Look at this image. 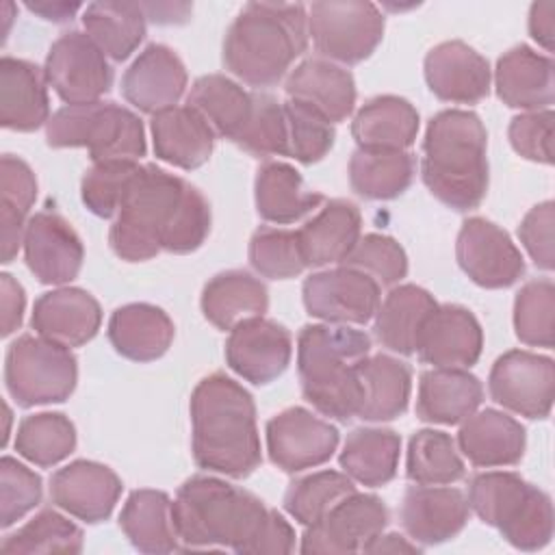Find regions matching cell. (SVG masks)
Masks as SVG:
<instances>
[{"label":"cell","mask_w":555,"mask_h":555,"mask_svg":"<svg viewBox=\"0 0 555 555\" xmlns=\"http://www.w3.org/2000/svg\"><path fill=\"white\" fill-rule=\"evenodd\" d=\"M483 401V386L468 369H429L421 373L416 416L423 423L457 425Z\"/></svg>","instance_id":"30"},{"label":"cell","mask_w":555,"mask_h":555,"mask_svg":"<svg viewBox=\"0 0 555 555\" xmlns=\"http://www.w3.org/2000/svg\"><path fill=\"white\" fill-rule=\"evenodd\" d=\"M145 11L141 2H91L82 11L85 33L113 61H126L145 37Z\"/></svg>","instance_id":"40"},{"label":"cell","mask_w":555,"mask_h":555,"mask_svg":"<svg viewBox=\"0 0 555 555\" xmlns=\"http://www.w3.org/2000/svg\"><path fill=\"white\" fill-rule=\"evenodd\" d=\"M189 76L182 59L165 43H150L121 76V93L141 113L156 115L178 104Z\"/></svg>","instance_id":"21"},{"label":"cell","mask_w":555,"mask_h":555,"mask_svg":"<svg viewBox=\"0 0 555 555\" xmlns=\"http://www.w3.org/2000/svg\"><path fill=\"white\" fill-rule=\"evenodd\" d=\"M351 134L364 150H408L418 134V111L405 98L375 95L356 113Z\"/></svg>","instance_id":"37"},{"label":"cell","mask_w":555,"mask_h":555,"mask_svg":"<svg viewBox=\"0 0 555 555\" xmlns=\"http://www.w3.org/2000/svg\"><path fill=\"white\" fill-rule=\"evenodd\" d=\"M26 217L20 212H13L9 208H0V249H2V262L9 264L20 247H24V234H26Z\"/></svg>","instance_id":"59"},{"label":"cell","mask_w":555,"mask_h":555,"mask_svg":"<svg viewBox=\"0 0 555 555\" xmlns=\"http://www.w3.org/2000/svg\"><path fill=\"white\" fill-rule=\"evenodd\" d=\"M436 306L434 295L416 284L390 288L375 312V338L395 353H416L421 330Z\"/></svg>","instance_id":"36"},{"label":"cell","mask_w":555,"mask_h":555,"mask_svg":"<svg viewBox=\"0 0 555 555\" xmlns=\"http://www.w3.org/2000/svg\"><path fill=\"white\" fill-rule=\"evenodd\" d=\"M293 336L278 321L254 317L230 330L225 362L245 382L271 384L291 364Z\"/></svg>","instance_id":"17"},{"label":"cell","mask_w":555,"mask_h":555,"mask_svg":"<svg viewBox=\"0 0 555 555\" xmlns=\"http://www.w3.org/2000/svg\"><path fill=\"white\" fill-rule=\"evenodd\" d=\"M460 269L481 288H507L525 275V258L509 234L483 217L462 223L455 241Z\"/></svg>","instance_id":"15"},{"label":"cell","mask_w":555,"mask_h":555,"mask_svg":"<svg viewBox=\"0 0 555 555\" xmlns=\"http://www.w3.org/2000/svg\"><path fill=\"white\" fill-rule=\"evenodd\" d=\"M490 397L505 410L546 418L555 399V362L525 349H509L499 356L488 375Z\"/></svg>","instance_id":"12"},{"label":"cell","mask_w":555,"mask_h":555,"mask_svg":"<svg viewBox=\"0 0 555 555\" xmlns=\"http://www.w3.org/2000/svg\"><path fill=\"white\" fill-rule=\"evenodd\" d=\"M0 208L28 217L37 199V178L26 160L4 154L0 160Z\"/></svg>","instance_id":"56"},{"label":"cell","mask_w":555,"mask_h":555,"mask_svg":"<svg viewBox=\"0 0 555 555\" xmlns=\"http://www.w3.org/2000/svg\"><path fill=\"white\" fill-rule=\"evenodd\" d=\"M284 113L288 126V156L301 165L323 160L334 147V124L321 111L295 98L284 102Z\"/></svg>","instance_id":"49"},{"label":"cell","mask_w":555,"mask_h":555,"mask_svg":"<svg viewBox=\"0 0 555 555\" xmlns=\"http://www.w3.org/2000/svg\"><path fill=\"white\" fill-rule=\"evenodd\" d=\"M362 215L349 199H327L299 230V245L308 267L345 262L360 241Z\"/></svg>","instance_id":"29"},{"label":"cell","mask_w":555,"mask_h":555,"mask_svg":"<svg viewBox=\"0 0 555 555\" xmlns=\"http://www.w3.org/2000/svg\"><path fill=\"white\" fill-rule=\"evenodd\" d=\"M509 143L516 154L527 160L551 165L553 163V111H527L516 115L507 128Z\"/></svg>","instance_id":"54"},{"label":"cell","mask_w":555,"mask_h":555,"mask_svg":"<svg viewBox=\"0 0 555 555\" xmlns=\"http://www.w3.org/2000/svg\"><path fill=\"white\" fill-rule=\"evenodd\" d=\"M106 334L119 356L132 362H152L167 353L176 327L163 308L137 301L119 306L111 314Z\"/></svg>","instance_id":"32"},{"label":"cell","mask_w":555,"mask_h":555,"mask_svg":"<svg viewBox=\"0 0 555 555\" xmlns=\"http://www.w3.org/2000/svg\"><path fill=\"white\" fill-rule=\"evenodd\" d=\"M358 379L362 386L358 418L384 423L399 418L408 410L412 369L403 360L388 353L366 356L358 364Z\"/></svg>","instance_id":"33"},{"label":"cell","mask_w":555,"mask_h":555,"mask_svg":"<svg viewBox=\"0 0 555 555\" xmlns=\"http://www.w3.org/2000/svg\"><path fill=\"white\" fill-rule=\"evenodd\" d=\"M191 186L156 165H141L108 232L115 256L143 262L165 251Z\"/></svg>","instance_id":"6"},{"label":"cell","mask_w":555,"mask_h":555,"mask_svg":"<svg viewBox=\"0 0 555 555\" xmlns=\"http://www.w3.org/2000/svg\"><path fill=\"white\" fill-rule=\"evenodd\" d=\"M466 468L455 440L438 429H421L408 442L405 475L418 486H449L464 477Z\"/></svg>","instance_id":"43"},{"label":"cell","mask_w":555,"mask_h":555,"mask_svg":"<svg viewBox=\"0 0 555 555\" xmlns=\"http://www.w3.org/2000/svg\"><path fill=\"white\" fill-rule=\"evenodd\" d=\"M401 455V438L384 427H358L347 434L338 455L340 468L358 483L379 488L395 479Z\"/></svg>","instance_id":"39"},{"label":"cell","mask_w":555,"mask_h":555,"mask_svg":"<svg viewBox=\"0 0 555 555\" xmlns=\"http://www.w3.org/2000/svg\"><path fill=\"white\" fill-rule=\"evenodd\" d=\"M390 520L386 503L375 494L351 492L340 499L321 520L308 525L301 535V553L347 555L364 551Z\"/></svg>","instance_id":"13"},{"label":"cell","mask_w":555,"mask_h":555,"mask_svg":"<svg viewBox=\"0 0 555 555\" xmlns=\"http://www.w3.org/2000/svg\"><path fill=\"white\" fill-rule=\"evenodd\" d=\"M416 160L405 150L358 147L349 160V184L364 199H395L408 191Z\"/></svg>","instance_id":"41"},{"label":"cell","mask_w":555,"mask_h":555,"mask_svg":"<svg viewBox=\"0 0 555 555\" xmlns=\"http://www.w3.org/2000/svg\"><path fill=\"white\" fill-rule=\"evenodd\" d=\"M173 525L184 548H232L247 553L269 507L249 490L219 477H189L171 503Z\"/></svg>","instance_id":"5"},{"label":"cell","mask_w":555,"mask_h":555,"mask_svg":"<svg viewBox=\"0 0 555 555\" xmlns=\"http://www.w3.org/2000/svg\"><path fill=\"white\" fill-rule=\"evenodd\" d=\"M308 11L295 2H247L223 39V65L249 87L278 85L308 48Z\"/></svg>","instance_id":"2"},{"label":"cell","mask_w":555,"mask_h":555,"mask_svg":"<svg viewBox=\"0 0 555 555\" xmlns=\"http://www.w3.org/2000/svg\"><path fill=\"white\" fill-rule=\"evenodd\" d=\"M371 353V336L332 323H308L297 336L301 392L323 416L347 423L358 414L362 386L358 364Z\"/></svg>","instance_id":"4"},{"label":"cell","mask_w":555,"mask_h":555,"mask_svg":"<svg viewBox=\"0 0 555 555\" xmlns=\"http://www.w3.org/2000/svg\"><path fill=\"white\" fill-rule=\"evenodd\" d=\"M470 505L462 490L449 486H412L403 492L399 520L416 544H442L468 522Z\"/></svg>","instance_id":"23"},{"label":"cell","mask_w":555,"mask_h":555,"mask_svg":"<svg viewBox=\"0 0 555 555\" xmlns=\"http://www.w3.org/2000/svg\"><path fill=\"white\" fill-rule=\"evenodd\" d=\"M553 225H555V208L553 202L546 199L535 204L518 225V238L527 254L531 256L538 269H553Z\"/></svg>","instance_id":"55"},{"label":"cell","mask_w":555,"mask_h":555,"mask_svg":"<svg viewBox=\"0 0 555 555\" xmlns=\"http://www.w3.org/2000/svg\"><path fill=\"white\" fill-rule=\"evenodd\" d=\"M293 548H295L293 527L288 525V520L280 512L269 509V516H267L264 525L260 527V531L251 540L245 555H262V553L284 555V553H291Z\"/></svg>","instance_id":"57"},{"label":"cell","mask_w":555,"mask_h":555,"mask_svg":"<svg viewBox=\"0 0 555 555\" xmlns=\"http://www.w3.org/2000/svg\"><path fill=\"white\" fill-rule=\"evenodd\" d=\"M2 553H65L82 551V531L56 509H41L24 527L2 540Z\"/></svg>","instance_id":"46"},{"label":"cell","mask_w":555,"mask_h":555,"mask_svg":"<svg viewBox=\"0 0 555 555\" xmlns=\"http://www.w3.org/2000/svg\"><path fill=\"white\" fill-rule=\"evenodd\" d=\"M204 317L217 330H232L238 323L262 317L269 308V291L264 282L247 271L230 269L212 275L199 299Z\"/></svg>","instance_id":"35"},{"label":"cell","mask_w":555,"mask_h":555,"mask_svg":"<svg viewBox=\"0 0 555 555\" xmlns=\"http://www.w3.org/2000/svg\"><path fill=\"white\" fill-rule=\"evenodd\" d=\"M338 429L301 405L286 408L267 423L269 460L284 473L325 464L338 447Z\"/></svg>","instance_id":"16"},{"label":"cell","mask_w":555,"mask_h":555,"mask_svg":"<svg viewBox=\"0 0 555 555\" xmlns=\"http://www.w3.org/2000/svg\"><path fill=\"white\" fill-rule=\"evenodd\" d=\"M362 553H421V546L416 542H410L408 538L399 533H379L373 538Z\"/></svg>","instance_id":"63"},{"label":"cell","mask_w":555,"mask_h":555,"mask_svg":"<svg viewBox=\"0 0 555 555\" xmlns=\"http://www.w3.org/2000/svg\"><path fill=\"white\" fill-rule=\"evenodd\" d=\"M24 260L41 284H67L78 278L85 247L78 232L59 212H35L26 223Z\"/></svg>","instance_id":"18"},{"label":"cell","mask_w":555,"mask_h":555,"mask_svg":"<svg viewBox=\"0 0 555 555\" xmlns=\"http://www.w3.org/2000/svg\"><path fill=\"white\" fill-rule=\"evenodd\" d=\"M553 59L520 43L499 56L494 67L496 95L509 108L544 111L555 98Z\"/></svg>","instance_id":"25"},{"label":"cell","mask_w":555,"mask_h":555,"mask_svg":"<svg viewBox=\"0 0 555 555\" xmlns=\"http://www.w3.org/2000/svg\"><path fill=\"white\" fill-rule=\"evenodd\" d=\"M137 160H100L93 163L80 182L82 204L100 219H113L139 171Z\"/></svg>","instance_id":"51"},{"label":"cell","mask_w":555,"mask_h":555,"mask_svg":"<svg viewBox=\"0 0 555 555\" xmlns=\"http://www.w3.org/2000/svg\"><path fill=\"white\" fill-rule=\"evenodd\" d=\"M150 130L156 158L178 169L191 171L202 167L215 147V130L189 104L152 115Z\"/></svg>","instance_id":"28"},{"label":"cell","mask_w":555,"mask_h":555,"mask_svg":"<svg viewBox=\"0 0 555 555\" xmlns=\"http://www.w3.org/2000/svg\"><path fill=\"white\" fill-rule=\"evenodd\" d=\"M301 295L308 314L332 325H364L379 306V284L347 264L308 275Z\"/></svg>","instance_id":"14"},{"label":"cell","mask_w":555,"mask_h":555,"mask_svg":"<svg viewBox=\"0 0 555 555\" xmlns=\"http://www.w3.org/2000/svg\"><path fill=\"white\" fill-rule=\"evenodd\" d=\"M457 447L473 466H514L525 455L527 431L514 416L486 408L462 421Z\"/></svg>","instance_id":"26"},{"label":"cell","mask_w":555,"mask_h":555,"mask_svg":"<svg viewBox=\"0 0 555 555\" xmlns=\"http://www.w3.org/2000/svg\"><path fill=\"white\" fill-rule=\"evenodd\" d=\"M254 197L258 215L278 225L299 221L323 202V195L310 191L301 173L282 160H267L258 167Z\"/></svg>","instance_id":"34"},{"label":"cell","mask_w":555,"mask_h":555,"mask_svg":"<svg viewBox=\"0 0 555 555\" xmlns=\"http://www.w3.org/2000/svg\"><path fill=\"white\" fill-rule=\"evenodd\" d=\"M41 477L11 455L0 460V525L9 529L41 501Z\"/></svg>","instance_id":"53"},{"label":"cell","mask_w":555,"mask_h":555,"mask_svg":"<svg viewBox=\"0 0 555 555\" xmlns=\"http://www.w3.org/2000/svg\"><path fill=\"white\" fill-rule=\"evenodd\" d=\"M145 17L154 24H182L189 20L191 4H171V2H141Z\"/></svg>","instance_id":"61"},{"label":"cell","mask_w":555,"mask_h":555,"mask_svg":"<svg viewBox=\"0 0 555 555\" xmlns=\"http://www.w3.org/2000/svg\"><path fill=\"white\" fill-rule=\"evenodd\" d=\"M78 382V360L69 347L43 336H17L4 358V386L22 408L61 403Z\"/></svg>","instance_id":"9"},{"label":"cell","mask_w":555,"mask_h":555,"mask_svg":"<svg viewBox=\"0 0 555 555\" xmlns=\"http://www.w3.org/2000/svg\"><path fill=\"white\" fill-rule=\"evenodd\" d=\"M74 449L76 427L61 412L28 414L17 425L15 451L41 468L63 462Z\"/></svg>","instance_id":"44"},{"label":"cell","mask_w":555,"mask_h":555,"mask_svg":"<svg viewBox=\"0 0 555 555\" xmlns=\"http://www.w3.org/2000/svg\"><path fill=\"white\" fill-rule=\"evenodd\" d=\"M234 143L256 158L288 156V126L284 102H280L271 93L251 91V113Z\"/></svg>","instance_id":"47"},{"label":"cell","mask_w":555,"mask_h":555,"mask_svg":"<svg viewBox=\"0 0 555 555\" xmlns=\"http://www.w3.org/2000/svg\"><path fill=\"white\" fill-rule=\"evenodd\" d=\"M191 451L199 468L245 479L260 462V436L251 395L225 373L197 382L191 395Z\"/></svg>","instance_id":"1"},{"label":"cell","mask_w":555,"mask_h":555,"mask_svg":"<svg viewBox=\"0 0 555 555\" xmlns=\"http://www.w3.org/2000/svg\"><path fill=\"white\" fill-rule=\"evenodd\" d=\"M121 488V479L113 468L91 460L69 462L50 477L52 503L91 525L111 516Z\"/></svg>","instance_id":"19"},{"label":"cell","mask_w":555,"mask_h":555,"mask_svg":"<svg viewBox=\"0 0 555 555\" xmlns=\"http://www.w3.org/2000/svg\"><path fill=\"white\" fill-rule=\"evenodd\" d=\"M468 505L520 551L544 548L553 538V503L518 473L486 470L468 483Z\"/></svg>","instance_id":"7"},{"label":"cell","mask_w":555,"mask_h":555,"mask_svg":"<svg viewBox=\"0 0 555 555\" xmlns=\"http://www.w3.org/2000/svg\"><path fill=\"white\" fill-rule=\"evenodd\" d=\"M384 15L373 2L327 0L308 7V37L330 61L356 65L369 59L384 37Z\"/></svg>","instance_id":"10"},{"label":"cell","mask_w":555,"mask_h":555,"mask_svg":"<svg viewBox=\"0 0 555 555\" xmlns=\"http://www.w3.org/2000/svg\"><path fill=\"white\" fill-rule=\"evenodd\" d=\"M46 72L35 63L0 59V124L7 130L33 132L50 119Z\"/></svg>","instance_id":"27"},{"label":"cell","mask_w":555,"mask_h":555,"mask_svg":"<svg viewBox=\"0 0 555 555\" xmlns=\"http://www.w3.org/2000/svg\"><path fill=\"white\" fill-rule=\"evenodd\" d=\"M249 262L269 280H288L308 269L297 230L260 225L249 238Z\"/></svg>","instance_id":"50"},{"label":"cell","mask_w":555,"mask_h":555,"mask_svg":"<svg viewBox=\"0 0 555 555\" xmlns=\"http://www.w3.org/2000/svg\"><path fill=\"white\" fill-rule=\"evenodd\" d=\"M483 349L477 317L457 304H438L418 336V358L436 369H470Z\"/></svg>","instance_id":"20"},{"label":"cell","mask_w":555,"mask_h":555,"mask_svg":"<svg viewBox=\"0 0 555 555\" xmlns=\"http://www.w3.org/2000/svg\"><path fill=\"white\" fill-rule=\"evenodd\" d=\"M488 132L479 115L464 108L436 113L425 130L421 178L444 206L464 212L488 193Z\"/></svg>","instance_id":"3"},{"label":"cell","mask_w":555,"mask_h":555,"mask_svg":"<svg viewBox=\"0 0 555 555\" xmlns=\"http://www.w3.org/2000/svg\"><path fill=\"white\" fill-rule=\"evenodd\" d=\"M347 267L371 275L379 286H395L408 275L405 249L386 234H364L345 258Z\"/></svg>","instance_id":"52"},{"label":"cell","mask_w":555,"mask_h":555,"mask_svg":"<svg viewBox=\"0 0 555 555\" xmlns=\"http://www.w3.org/2000/svg\"><path fill=\"white\" fill-rule=\"evenodd\" d=\"M186 104L210 124L215 134L234 141L249 119L251 91L223 74H206L191 85Z\"/></svg>","instance_id":"42"},{"label":"cell","mask_w":555,"mask_h":555,"mask_svg":"<svg viewBox=\"0 0 555 555\" xmlns=\"http://www.w3.org/2000/svg\"><path fill=\"white\" fill-rule=\"evenodd\" d=\"M171 499L163 490H132L121 507L119 527L141 553H171L180 548Z\"/></svg>","instance_id":"38"},{"label":"cell","mask_w":555,"mask_h":555,"mask_svg":"<svg viewBox=\"0 0 555 555\" xmlns=\"http://www.w3.org/2000/svg\"><path fill=\"white\" fill-rule=\"evenodd\" d=\"M514 330L520 343L551 349L555 343V286L548 278L527 282L514 299Z\"/></svg>","instance_id":"48"},{"label":"cell","mask_w":555,"mask_h":555,"mask_svg":"<svg viewBox=\"0 0 555 555\" xmlns=\"http://www.w3.org/2000/svg\"><path fill=\"white\" fill-rule=\"evenodd\" d=\"M108 56L82 30L63 33L48 50L46 80L65 104L98 102L113 87Z\"/></svg>","instance_id":"11"},{"label":"cell","mask_w":555,"mask_h":555,"mask_svg":"<svg viewBox=\"0 0 555 555\" xmlns=\"http://www.w3.org/2000/svg\"><path fill=\"white\" fill-rule=\"evenodd\" d=\"M425 82L429 91L451 104H477L490 93L492 72L475 48L464 41H442L425 54Z\"/></svg>","instance_id":"22"},{"label":"cell","mask_w":555,"mask_h":555,"mask_svg":"<svg viewBox=\"0 0 555 555\" xmlns=\"http://www.w3.org/2000/svg\"><path fill=\"white\" fill-rule=\"evenodd\" d=\"M0 306H2V336H11L20 330L26 308V293L24 286L11 275H0Z\"/></svg>","instance_id":"58"},{"label":"cell","mask_w":555,"mask_h":555,"mask_svg":"<svg viewBox=\"0 0 555 555\" xmlns=\"http://www.w3.org/2000/svg\"><path fill=\"white\" fill-rule=\"evenodd\" d=\"M102 323V308L98 299L85 288L63 286L39 295L33 306V330L65 347H80L89 343Z\"/></svg>","instance_id":"24"},{"label":"cell","mask_w":555,"mask_h":555,"mask_svg":"<svg viewBox=\"0 0 555 555\" xmlns=\"http://www.w3.org/2000/svg\"><path fill=\"white\" fill-rule=\"evenodd\" d=\"M284 91L321 111L332 124L347 119L358 98L351 72L327 59H304L286 76Z\"/></svg>","instance_id":"31"},{"label":"cell","mask_w":555,"mask_h":555,"mask_svg":"<svg viewBox=\"0 0 555 555\" xmlns=\"http://www.w3.org/2000/svg\"><path fill=\"white\" fill-rule=\"evenodd\" d=\"M50 147H87L93 163L137 160L145 156V130L139 115L117 102L67 104L46 124Z\"/></svg>","instance_id":"8"},{"label":"cell","mask_w":555,"mask_h":555,"mask_svg":"<svg viewBox=\"0 0 555 555\" xmlns=\"http://www.w3.org/2000/svg\"><path fill=\"white\" fill-rule=\"evenodd\" d=\"M356 492L353 479L338 470H319L295 479L284 494V509L304 527L321 520L340 499Z\"/></svg>","instance_id":"45"},{"label":"cell","mask_w":555,"mask_h":555,"mask_svg":"<svg viewBox=\"0 0 555 555\" xmlns=\"http://www.w3.org/2000/svg\"><path fill=\"white\" fill-rule=\"evenodd\" d=\"M26 9L41 15L48 22H69L76 11H80L78 2H63V0H37V2H26Z\"/></svg>","instance_id":"62"},{"label":"cell","mask_w":555,"mask_h":555,"mask_svg":"<svg viewBox=\"0 0 555 555\" xmlns=\"http://www.w3.org/2000/svg\"><path fill=\"white\" fill-rule=\"evenodd\" d=\"M529 35L546 50H553L555 2H533L529 9Z\"/></svg>","instance_id":"60"}]
</instances>
